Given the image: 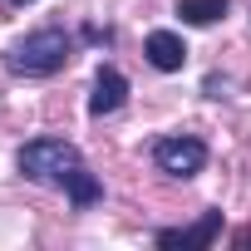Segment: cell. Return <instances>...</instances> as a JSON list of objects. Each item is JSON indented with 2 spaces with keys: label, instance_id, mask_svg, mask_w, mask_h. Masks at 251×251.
<instances>
[{
  "label": "cell",
  "instance_id": "3957f363",
  "mask_svg": "<svg viewBox=\"0 0 251 251\" xmlns=\"http://www.w3.org/2000/svg\"><path fill=\"white\" fill-rule=\"evenodd\" d=\"M153 163H158L168 177H197V173L207 168V143H202V138H187V133L158 138V143H153Z\"/></svg>",
  "mask_w": 251,
  "mask_h": 251
},
{
  "label": "cell",
  "instance_id": "52a82bcc",
  "mask_svg": "<svg viewBox=\"0 0 251 251\" xmlns=\"http://www.w3.org/2000/svg\"><path fill=\"white\" fill-rule=\"evenodd\" d=\"M59 187L69 192V202H74V207H94V202L103 197V182H99V177H94V173H89L84 163H79V168H69Z\"/></svg>",
  "mask_w": 251,
  "mask_h": 251
},
{
  "label": "cell",
  "instance_id": "9c48e42d",
  "mask_svg": "<svg viewBox=\"0 0 251 251\" xmlns=\"http://www.w3.org/2000/svg\"><path fill=\"white\" fill-rule=\"evenodd\" d=\"M10 5H35V0H10Z\"/></svg>",
  "mask_w": 251,
  "mask_h": 251
},
{
  "label": "cell",
  "instance_id": "277c9868",
  "mask_svg": "<svg viewBox=\"0 0 251 251\" xmlns=\"http://www.w3.org/2000/svg\"><path fill=\"white\" fill-rule=\"evenodd\" d=\"M143 54H148V64L163 69V74H177V69L187 64V45H182V35H173V30H153L148 45H143Z\"/></svg>",
  "mask_w": 251,
  "mask_h": 251
},
{
  "label": "cell",
  "instance_id": "6da1fadb",
  "mask_svg": "<svg viewBox=\"0 0 251 251\" xmlns=\"http://www.w3.org/2000/svg\"><path fill=\"white\" fill-rule=\"evenodd\" d=\"M69 54H74V40L64 30H35L5 54V64L20 79H50V74H59L69 64Z\"/></svg>",
  "mask_w": 251,
  "mask_h": 251
},
{
  "label": "cell",
  "instance_id": "ba28073f",
  "mask_svg": "<svg viewBox=\"0 0 251 251\" xmlns=\"http://www.w3.org/2000/svg\"><path fill=\"white\" fill-rule=\"evenodd\" d=\"M177 15L187 25H212L217 15H226V0H177Z\"/></svg>",
  "mask_w": 251,
  "mask_h": 251
},
{
  "label": "cell",
  "instance_id": "7a4b0ae2",
  "mask_svg": "<svg viewBox=\"0 0 251 251\" xmlns=\"http://www.w3.org/2000/svg\"><path fill=\"white\" fill-rule=\"evenodd\" d=\"M15 163L30 182H64V173L79 168V148L64 143V138H30L15 153Z\"/></svg>",
  "mask_w": 251,
  "mask_h": 251
},
{
  "label": "cell",
  "instance_id": "8992f818",
  "mask_svg": "<svg viewBox=\"0 0 251 251\" xmlns=\"http://www.w3.org/2000/svg\"><path fill=\"white\" fill-rule=\"evenodd\" d=\"M222 231V212H202L197 226H177V231H158V246H212Z\"/></svg>",
  "mask_w": 251,
  "mask_h": 251
},
{
  "label": "cell",
  "instance_id": "5b68a950",
  "mask_svg": "<svg viewBox=\"0 0 251 251\" xmlns=\"http://www.w3.org/2000/svg\"><path fill=\"white\" fill-rule=\"evenodd\" d=\"M123 99H128V79H123L118 69H99L94 94H89V113H94V118L118 113V108H123Z\"/></svg>",
  "mask_w": 251,
  "mask_h": 251
}]
</instances>
